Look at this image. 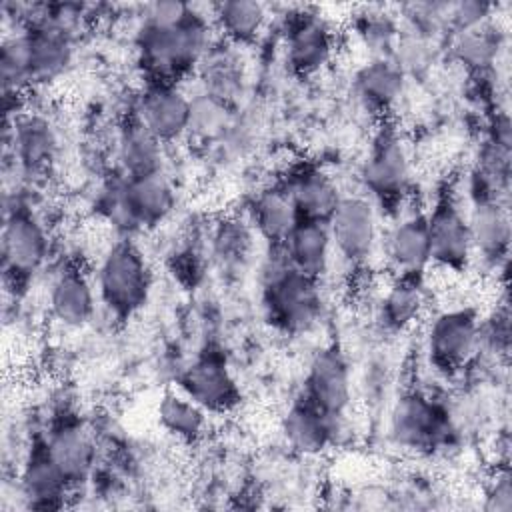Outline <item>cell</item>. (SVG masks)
<instances>
[{
    "mask_svg": "<svg viewBox=\"0 0 512 512\" xmlns=\"http://www.w3.org/2000/svg\"><path fill=\"white\" fill-rule=\"evenodd\" d=\"M280 182L286 186L300 220L328 224L344 196L336 178L314 162L294 164Z\"/></svg>",
    "mask_w": 512,
    "mask_h": 512,
    "instance_id": "cell-20",
    "label": "cell"
},
{
    "mask_svg": "<svg viewBox=\"0 0 512 512\" xmlns=\"http://www.w3.org/2000/svg\"><path fill=\"white\" fill-rule=\"evenodd\" d=\"M226 124V100L206 92L200 98H192V118L190 132H198L202 136L218 134Z\"/></svg>",
    "mask_w": 512,
    "mask_h": 512,
    "instance_id": "cell-32",
    "label": "cell"
},
{
    "mask_svg": "<svg viewBox=\"0 0 512 512\" xmlns=\"http://www.w3.org/2000/svg\"><path fill=\"white\" fill-rule=\"evenodd\" d=\"M118 174L134 178L164 170V144L130 112L116 136Z\"/></svg>",
    "mask_w": 512,
    "mask_h": 512,
    "instance_id": "cell-26",
    "label": "cell"
},
{
    "mask_svg": "<svg viewBox=\"0 0 512 512\" xmlns=\"http://www.w3.org/2000/svg\"><path fill=\"white\" fill-rule=\"evenodd\" d=\"M96 282L82 264L68 260L50 278L48 310L66 328H82L96 314Z\"/></svg>",
    "mask_w": 512,
    "mask_h": 512,
    "instance_id": "cell-19",
    "label": "cell"
},
{
    "mask_svg": "<svg viewBox=\"0 0 512 512\" xmlns=\"http://www.w3.org/2000/svg\"><path fill=\"white\" fill-rule=\"evenodd\" d=\"M96 206L110 226L130 236L170 218L176 208V188L164 170L134 178L116 172L104 184Z\"/></svg>",
    "mask_w": 512,
    "mask_h": 512,
    "instance_id": "cell-4",
    "label": "cell"
},
{
    "mask_svg": "<svg viewBox=\"0 0 512 512\" xmlns=\"http://www.w3.org/2000/svg\"><path fill=\"white\" fill-rule=\"evenodd\" d=\"M342 418H334L314 406L302 394L290 402L280 420L286 444L304 456H316L336 442V430Z\"/></svg>",
    "mask_w": 512,
    "mask_h": 512,
    "instance_id": "cell-23",
    "label": "cell"
},
{
    "mask_svg": "<svg viewBox=\"0 0 512 512\" xmlns=\"http://www.w3.org/2000/svg\"><path fill=\"white\" fill-rule=\"evenodd\" d=\"M336 46V32L324 16L308 10L288 16L284 60L292 74L310 78L324 72L336 56Z\"/></svg>",
    "mask_w": 512,
    "mask_h": 512,
    "instance_id": "cell-13",
    "label": "cell"
},
{
    "mask_svg": "<svg viewBox=\"0 0 512 512\" xmlns=\"http://www.w3.org/2000/svg\"><path fill=\"white\" fill-rule=\"evenodd\" d=\"M474 258L492 268L506 264L510 246V214L506 200L474 198L466 208Z\"/></svg>",
    "mask_w": 512,
    "mask_h": 512,
    "instance_id": "cell-22",
    "label": "cell"
},
{
    "mask_svg": "<svg viewBox=\"0 0 512 512\" xmlns=\"http://www.w3.org/2000/svg\"><path fill=\"white\" fill-rule=\"evenodd\" d=\"M14 160L24 174H42L56 154V134L50 122L38 114L14 118Z\"/></svg>",
    "mask_w": 512,
    "mask_h": 512,
    "instance_id": "cell-28",
    "label": "cell"
},
{
    "mask_svg": "<svg viewBox=\"0 0 512 512\" xmlns=\"http://www.w3.org/2000/svg\"><path fill=\"white\" fill-rule=\"evenodd\" d=\"M392 440L414 452H434L448 446L454 436V422L448 408L426 392L402 394L390 412Z\"/></svg>",
    "mask_w": 512,
    "mask_h": 512,
    "instance_id": "cell-10",
    "label": "cell"
},
{
    "mask_svg": "<svg viewBox=\"0 0 512 512\" xmlns=\"http://www.w3.org/2000/svg\"><path fill=\"white\" fill-rule=\"evenodd\" d=\"M298 220L294 202L280 180L256 190L248 202V222L268 246L282 244Z\"/></svg>",
    "mask_w": 512,
    "mask_h": 512,
    "instance_id": "cell-25",
    "label": "cell"
},
{
    "mask_svg": "<svg viewBox=\"0 0 512 512\" xmlns=\"http://www.w3.org/2000/svg\"><path fill=\"white\" fill-rule=\"evenodd\" d=\"M382 250L392 274H426L430 266V238L426 210L404 206L382 236Z\"/></svg>",
    "mask_w": 512,
    "mask_h": 512,
    "instance_id": "cell-16",
    "label": "cell"
},
{
    "mask_svg": "<svg viewBox=\"0 0 512 512\" xmlns=\"http://www.w3.org/2000/svg\"><path fill=\"white\" fill-rule=\"evenodd\" d=\"M334 256L350 266H364L382 240L380 210L360 194H344L328 220Z\"/></svg>",
    "mask_w": 512,
    "mask_h": 512,
    "instance_id": "cell-11",
    "label": "cell"
},
{
    "mask_svg": "<svg viewBox=\"0 0 512 512\" xmlns=\"http://www.w3.org/2000/svg\"><path fill=\"white\" fill-rule=\"evenodd\" d=\"M50 236L30 204L16 200L6 208L2 224V270L6 282L24 288L48 262Z\"/></svg>",
    "mask_w": 512,
    "mask_h": 512,
    "instance_id": "cell-7",
    "label": "cell"
},
{
    "mask_svg": "<svg viewBox=\"0 0 512 512\" xmlns=\"http://www.w3.org/2000/svg\"><path fill=\"white\" fill-rule=\"evenodd\" d=\"M430 238V266L462 274L474 262V246L466 208L452 186L436 192L432 206L426 210Z\"/></svg>",
    "mask_w": 512,
    "mask_h": 512,
    "instance_id": "cell-9",
    "label": "cell"
},
{
    "mask_svg": "<svg viewBox=\"0 0 512 512\" xmlns=\"http://www.w3.org/2000/svg\"><path fill=\"white\" fill-rule=\"evenodd\" d=\"M176 388L208 414H226L242 400L240 384L234 378L224 352L212 346L198 352L190 364L182 368L176 378Z\"/></svg>",
    "mask_w": 512,
    "mask_h": 512,
    "instance_id": "cell-12",
    "label": "cell"
},
{
    "mask_svg": "<svg viewBox=\"0 0 512 512\" xmlns=\"http://www.w3.org/2000/svg\"><path fill=\"white\" fill-rule=\"evenodd\" d=\"M426 354L434 370L458 374L482 346V322L472 306H450L436 312L426 328Z\"/></svg>",
    "mask_w": 512,
    "mask_h": 512,
    "instance_id": "cell-8",
    "label": "cell"
},
{
    "mask_svg": "<svg viewBox=\"0 0 512 512\" xmlns=\"http://www.w3.org/2000/svg\"><path fill=\"white\" fill-rule=\"evenodd\" d=\"M156 416L162 430L182 442L202 438L208 428V412L178 388L162 394Z\"/></svg>",
    "mask_w": 512,
    "mask_h": 512,
    "instance_id": "cell-30",
    "label": "cell"
},
{
    "mask_svg": "<svg viewBox=\"0 0 512 512\" xmlns=\"http://www.w3.org/2000/svg\"><path fill=\"white\" fill-rule=\"evenodd\" d=\"M212 20L196 8L174 24L142 20L136 34L138 66L146 82H176L190 76L210 52Z\"/></svg>",
    "mask_w": 512,
    "mask_h": 512,
    "instance_id": "cell-2",
    "label": "cell"
},
{
    "mask_svg": "<svg viewBox=\"0 0 512 512\" xmlns=\"http://www.w3.org/2000/svg\"><path fill=\"white\" fill-rule=\"evenodd\" d=\"M484 506L488 510H498V512L512 510V484H510L508 470L496 472V478L492 480V484L486 492V504Z\"/></svg>",
    "mask_w": 512,
    "mask_h": 512,
    "instance_id": "cell-33",
    "label": "cell"
},
{
    "mask_svg": "<svg viewBox=\"0 0 512 512\" xmlns=\"http://www.w3.org/2000/svg\"><path fill=\"white\" fill-rule=\"evenodd\" d=\"M426 274H394L378 300V320L388 332H404L414 326L428 302Z\"/></svg>",
    "mask_w": 512,
    "mask_h": 512,
    "instance_id": "cell-24",
    "label": "cell"
},
{
    "mask_svg": "<svg viewBox=\"0 0 512 512\" xmlns=\"http://www.w3.org/2000/svg\"><path fill=\"white\" fill-rule=\"evenodd\" d=\"M98 302L114 320H130L150 300L152 270L130 236L112 242L96 268Z\"/></svg>",
    "mask_w": 512,
    "mask_h": 512,
    "instance_id": "cell-6",
    "label": "cell"
},
{
    "mask_svg": "<svg viewBox=\"0 0 512 512\" xmlns=\"http://www.w3.org/2000/svg\"><path fill=\"white\" fill-rule=\"evenodd\" d=\"M412 174V156L406 140L390 120H382L360 168L362 194L374 202L380 214L392 218L410 204Z\"/></svg>",
    "mask_w": 512,
    "mask_h": 512,
    "instance_id": "cell-5",
    "label": "cell"
},
{
    "mask_svg": "<svg viewBox=\"0 0 512 512\" xmlns=\"http://www.w3.org/2000/svg\"><path fill=\"white\" fill-rule=\"evenodd\" d=\"M212 26L234 44H252L268 24V8L254 0H226L212 8Z\"/></svg>",
    "mask_w": 512,
    "mask_h": 512,
    "instance_id": "cell-29",
    "label": "cell"
},
{
    "mask_svg": "<svg viewBox=\"0 0 512 512\" xmlns=\"http://www.w3.org/2000/svg\"><path fill=\"white\" fill-rule=\"evenodd\" d=\"M278 246L292 268L318 280L328 272L334 258V246L326 222L298 220L286 240Z\"/></svg>",
    "mask_w": 512,
    "mask_h": 512,
    "instance_id": "cell-27",
    "label": "cell"
},
{
    "mask_svg": "<svg viewBox=\"0 0 512 512\" xmlns=\"http://www.w3.org/2000/svg\"><path fill=\"white\" fill-rule=\"evenodd\" d=\"M44 438L50 456L72 490L84 486L92 478L98 460V444L92 428L80 416L60 410L52 416Z\"/></svg>",
    "mask_w": 512,
    "mask_h": 512,
    "instance_id": "cell-14",
    "label": "cell"
},
{
    "mask_svg": "<svg viewBox=\"0 0 512 512\" xmlns=\"http://www.w3.org/2000/svg\"><path fill=\"white\" fill-rule=\"evenodd\" d=\"M302 396L334 418H342L352 402L348 360L336 346L320 348L308 362Z\"/></svg>",
    "mask_w": 512,
    "mask_h": 512,
    "instance_id": "cell-18",
    "label": "cell"
},
{
    "mask_svg": "<svg viewBox=\"0 0 512 512\" xmlns=\"http://www.w3.org/2000/svg\"><path fill=\"white\" fill-rule=\"evenodd\" d=\"M66 6L50 8L6 36L0 50V76L4 96L48 84L64 74L74 56L72 16Z\"/></svg>",
    "mask_w": 512,
    "mask_h": 512,
    "instance_id": "cell-1",
    "label": "cell"
},
{
    "mask_svg": "<svg viewBox=\"0 0 512 512\" xmlns=\"http://www.w3.org/2000/svg\"><path fill=\"white\" fill-rule=\"evenodd\" d=\"M18 490L22 500L32 510H58L66 506L74 492L54 458L50 456L44 434L32 438L20 466Z\"/></svg>",
    "mask_w": 512,
    "mask_h": 512,
    "instance_id": "cell-17",
    "label": "cell"
},
{
    "mask_svg": "<svg viewBox=\"0 0 512 512\" xmlns=\"http://www.w3.org/2000/svg\"><path fill=\"white\" fill-rule=\"evenodd\" d=\"M354 94L370 114L388 120L406 90V72L392 56H370L354 72Z\"/></svg>",
    "mask_w": 512,
    "mask_h": 512,
    "instance_id": "cell-21",
    "label": "cell"
},
{
    "mask_svg": "<svg viewBox=\"0 0 512 512\" xmlns=\"http://www.w3.org/2000/svg\"><path fill=\"white\" fill-rule=\"evenodd\" d=\"M132 114L166 146L190 132L192 98L176 82L144 80Z\"/></svg>",
    "mask_w": 512,
    "mask_h": 512,
    "instance_id": "cell-15",
    "label": "cell"
},
{
    "mask_svg": "<svg viewBox=\"0 0 512 512\" xmlns=\"http://www.w3.org/2000/svg\"><path fill=\"white\" fill-rule=\"evenodd\" d=\"M496 32L490 22L470 30L456 32V38L452 44V52L456 60L474 72L490 70L492 64L496 62L498 46H500Z\"/></svg>",
    "mask_w": 512,
    "mask_h": 512,
    "instance_id": "cell-31",
    "label": "cell"
},
{
    "mask_svg": "<svg viewBox=\"0 0 512 512\" xmlns=\"http://www.w3.org/2000/svg\"><path fill=\"white\" fill-rule=\"evenodd\" d=\"M260 294L266 320L282 334H306L322 316L320 280L292 268L280 246H268Z\"/></svg>",
    "mask_w": 512,
    "mask_h": 512,
    "instance_id": "cell-3",
    "label": "cell"
}]
</instances>
